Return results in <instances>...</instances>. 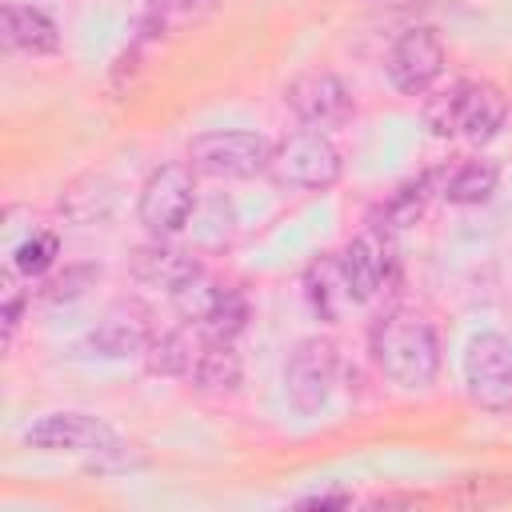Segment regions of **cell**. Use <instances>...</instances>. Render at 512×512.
Instances as JSON below:
<instances>
[{
	"instance_id": "obj_1",
	"label": "cell",
	"mask_w": 512,
	"mask_h": 512,
	"mask_svg": "<svg viewBox=\"0 0 512 512\" xmlns=\"http://www.w3.org/2000/svg\"><path fill=\"white\" fill-rule=\"evenodd\" d=\"M372 356L384 380L404 392H424L440 376V336L412 308H392L372 324Z\"/></svg>"
},
{
	"instance_id": "obj_2",
	"label": "cell",
	"mask_w": 512,
	"mask_h": 512,
	"mask_svg": "<svg viewBox=\"0 0 512 512\" xmlns=\"http://www.w3.org/2000/svg\"><path fill=\"white\" fill-rule=\"evenodd\" d=\"M24 444L40 452H72L96 468H120L128 460V444L88 412H44L24 428Z\"/></svg>"
},
{
	"instance_id": "obj_3",
	"label": "cell",
	"mask_w": 512,
	"mask_h": 512,
	"mask_svg": "<svg viewBox=\"0 0 512 512\" xmlns=\"http://www.w3.org/2000/svg\"><path fill=\"white\" fill-rule=\"evenodd\" d=\"M340 172H344V160H340V148L328 140V132L296 128L272 144L268 176L288 192H324L340 180Z\"/></svg>"
},
{
	"instance_id": "obj_4",
	"label": "cell",
	"mask_w": 512,
	"mask_h": 512,
	"mask_svg": "<svg viewBox=\"0 0 512 512\" xmlns=\"http://www.w3.org/2000/svg\"><path fill=\"white\" fill-rule=\"evenodd\" d=\"M196 168L188 160L156 164L136 192V220L148 236H176L196 212Z\"/></svg>"
},
{
	"instance_id": "obj_5",
	"label": "cell",
	"mask_w": 512,
	"mask_h": 512,
	"mask_svg": "<svg viewBox=\"0 0 512 512\" xmlns=\"http://www.w3.org/2000/svg\"><path fill=\"white\" fill-rule=\"evenodd\" d=\"M268 160H272V144L248 128H212L188 140V164L196 168V176L248 180L268 172Z\"/></svg>"
},
{
	"instance_id": "obj_6",
	"label": "cell",
	"mask_w": 512,
	"mask_h": 512,
	"mask_svg": "<svg viewBox=\"0 0 512 512\" xmlns=\"http://www.w3.org/2000/svg\"><path fill=\"white\" fill-rule=\"evenodd\" d=\"M336 372H340V352L328 336H304L296 340V348L288 352L284 364V396L300 416H316L332 388H336Z\"/></svg>"
},
{
	"instance_id": "obj_7",
	"label": "cell",
	"mask_w": 512,
	"mask_h": 512,
	"mask_svg": "<svg viewBox=\"0 0 512 512\" xmlns=\"http://www.w3.org/2000/svg\"><path fill=\"white\" fill-rule=\"evenodd\" d=\"M464 388L480 412H512V344L500 332L472 336L464 352Z\"/></svg>"
},
{
	"instance_id": "obj_8",
	"label": "cell",
	"mask_w": 512,
	"mask_h": 512,
	"mask_svg": "<svg viewBox=\"0 0 512 512\" xmlns=\"http://www.w3.org/2000/svg\"><path fill=\"white\" fill-rule=\"evenodd\" d=\"M284 108L316 132H332L352 120V92L328 68H308L284 84Z\"/></svg>"
},
{
	"instance_id": "obj_9",
	"label": "cell",
	"mask_w": 512,
	"mask_h": 512,
	"mask_svg": "<svg viewBox=\"0 0 512 512\" xmlns=\"http://www.w3.org/2000/svg\"><path fill=\"white\" fill-rule=\"evenodd\" d=\"M444 40L432 32V28H408L392 40L388 48V60H384V72H388V84L404 96H428V88L440 80L444 72Z\"/></svg>"
},
{
	"instance_id": "obj_10",
	"label": "cell",
	"mask_w": 512,
	"mask_h": 512,
	"mask_svg": "<svg viewBox=\"0 0 512 512\" xmlns=\"http://www.w3.org/2000/svg\"><path fill=\"white\" fill-rule=\"evenodd\" d=\"M392 228L384 224H372L364 228L360 236H352L340 252V272H344V284H348V296L352 304H372L388 280H392V240H388Z\"/></svg>"
},
{
	"instance_id": "obj_11",
	"label": "cell",
	"mask_w": 512,
	"mask_h": 512,
	"mask_svg": "<svg viewBox=\"0 0 512 512\" xmlns=\"http://www.w3.org/2000/svg\"><path fill=\"white\" fill-rule=\"evenodd\" d=\"M452 100H456V136H464L468 144H488L496 140V132L508 120V100L496 84L488 80H456L452 84Z\"/></svg>"
},
{
	"instance_id": "obj_12",
	"label": "cell",
	"mask_w": 512,
	"mask_h": 512,
	"mask_svg": "<svg viewBox=\"0 0 512 512\" xmlns=\"http://www.w3.org/2000/svg\"><path fill=\"white\" fill-rule=\"evenodd\" d=\"M152 340V324H148V312L140 304H112L96 328L84 336V348L88 356H104V360H124V356H136L144 352Z\"/></svg>"
},
{
	"instance_id": "obj_13",
	"label": "cell",
	"mask_w": 512,
	"mask_h": 512,
	"mask_svg": "<svg viewBox=\"0 0 512 512\" xmlns=\"http://www.w3.org/2000/svg\"><path fill=\"white\" fill-rule=\"evenodd\" d=\"M128 272H132L140 284L164 288V292L172 296V292H180L192 276H200L204 264H200L192 252L168 244V236H152L148 244H140V248L128 256Z\"/></svg>"
},
{
	"instance_id": "obj_14",
	"label": "cell",
	"mask_w": 512,
	"mask_h": 512,
	"mask_svg": "<svg viewBox=\"0 0 512 512\" xmlns=\"http://www.w3.org/2000/svg\"><path fill=\"white\" fill-rule=\"evenodd\" d=\"M0 36L12 52L24 56H52L60 52V28L48 12L32 8V4H4L0 12Z\"/></svg>"
},
{
	"instance_id": "obj_15",
	"label": "cell",
	"mask_w": 512,
	"mask_h": 512,
	"mask_svg": "<svg viewBox=\"0 0 512 512\" xmlns=\"http://www.w3.org/2000/svg\"><path fill=\"white\" fill-rule=\"evenodd\" d=\"M116 200H120V184L112 180V176H104V172H84V176H76L64 192H60V200H56V212L68 220V224H100V220H108L112 216V208H116Z\"/></svg>"
},
{
	"instance_id": "obj_16",
	"label": "cell",
	"mask_w": 512,
	"mask_h": 512,
	"mask_svg": "<svg viewBox=\"0 0 512 512\" xmlns=\"http://www.w3.org/2000/svg\"><path fill=\"white\" fill-rule=\"evenodd\" d=\"M192 388L204 396H232L244 384V360L232 340H204L192 364Z\"/></svg>"
},
{
	"instance_id": "obj_17",
	"label": "cell",
	"mask_w": 512,
	"mask_h": 512,
	"mask_svg": "<svg viewBox=\"0 0 512 512\" xmlns=\"http://www.w3.org/2000/svg\"><path fill=\"white\" fill-rule=\"evenodd\" d=\"M500 188V168L484 156H464L452 172H444L440 180V196L452 204V208H476V204H488Z\"/></svg>"
},
{
	"instance_id": "obj_18",
	"label": "cell",
	"mask_w": 512,
	"mask_h": 512,
	"mask_svg": "<svg viewBox=\"0 0 512 512\" xmlns=\"http://www.w3.org/2000/svg\"><path fill=\"white\" fill-rule=\"evenodd\" d=\"M304 300H308L316 320H324V324L340 320V308L352 304L344 272H340V256H316L308 264V272H304Z\"/></svg>"
},
{
	"instance_id": "obj_19",
	"label": "cell",
	"mask_w": 512,
	"mask_h": 512,
	"mask_svg": "<svg viewBox=\"0 0 512 512\" xmlns=\"http://www.w3.org/2000/svg\"><path fill=\"white\" fill-rule=\"evenodd\" d=\"M196 352L200 348H192V336L184 328H164V332H152V340L140 356L152 376H188L196 364Z\"/></svg>"
},
{
	"instance_id": "obj_20",
	"label": "cell",
	"mask_w": 512,
	"mask_h": 512,
	"mask_svg": "<svg viewBox=\"0 0 512 512\" xmlns=\"http://www.w3.org/2000/svg\"><path fill=\"white\" fill-rule=\"evenodd\" d=\"M432 180H436V172H424V176L404 180V184H400V188L380 204L384 228H412V224L424 216L428 196H432V192H440V184H432Z\"/></svg>"
},
{
	"instance_id": "obj_21",
	"label": "cell",
	"mask_w": 512,
	"mask_h": 512,
	"mask_svg": "<svg viewBox=\"0 0 512 512\" xmlns=\"http://www.w3.org/2000/svg\"><path fill=\"white\" fill-rule=\"evenodd\" d=\"M244 324H248V296L236 284H224L212 312L196 328L204 332V340H236L244 332Z\"/></svg>"
},
{
	"instance_id": "obj_22",
	"label": "cell",
	"mask_w": 512,
	"mask_h": 512,
	"mask_svg": "<svg viewBox=\"0 0 512 512\" xmlns=\"http://www.w3.org/2000/svg\"><path fill=\"white\" fill-rule=\"evenodd\" d=\"M56 256H60V240H56V232H32V236H24V240L16 244V252H12V268H16L24 280H36V276L52 272Z\"/></svg>"
},
{
	"instance_id": "obj_23",
	"label": "cell",
	"mask_w": 512,
	"mask_h": 512,
	"mask_svg": "<svg viewBox=\"0 0 512 512\" xmlns=\"http://www.w3.org/2000/svg\"><path fill=\"white\" fill-rule=\"evenodd\" d=\"M96 280H100V268H96V264H68V268L56 272L52 280H44L40 296H44L48 304H68V300H80Z\"/></svg>"
},
{
	"instance_id": "obj_24",
	"label": "cell",
	"mask_w": 512,
	"mask_h": 512,
	"mask_svg": "<svg viewBox=\"0 0 512 512\" xmlns=\"http://www.w3.org/2000/svg\"><path fill=\"white\" fill-rule=\"evenodd\" d=\"M424 128L436 136V140H452L456 136V100H452V88L436 92L424 100Z\"/></svg>"
},
{
	"instance_id": "obj_25",
	"label": "cell",
	"mask_w": 512,
	"mask_h": 512,
	"mask_svg": "<svg viewBox=\"0 0 512 512\" xmlns=\"http://www.w3.org/2000/svg\"><path fill=\"white\" fill-rule=\"evenodd\" d=\"M16 268L4 276V308H0V320H4V348H12V340H16V328H20V316H24V292L16 288Z\"/></svg>"
},
{
	"instance_id": "obj_26",
	"label": "cell",
	"mask_w": 512,
	"mask_h": 512,
	"mask_svg": "<svg viewBox=\"0 0 512 512\" xmlns=\"http://www.w3.org/2000/svg\"><path fill=\"white\" fill-rule=\"evenodd\" d=\"M296 508H352V492L348 488H320L296 500Z\"/></svg>"
},
{
	"instance_id": "obj_27",
	"label": "cell",
	"mask_w": 512,
	"mask_h": 512,
	"mask_svg": "<svg viewBox=\"0 0 512 512\" xmlns=\"http://www.w3.org/2000/svg\"><path fill=\"white\" fill-rule=\"evenodd\" d=\"M396 504L416 508V504H424V496H412V492H384V496H372V500H368V508H396Z\"/></svg>"
},
{
	"instance_id": "obj_28",
	"label": "cell",
	"mask_w": 512,
	"mask_h": 512,
	"mask_svg": "<svg viewBox=\"0 0 512 512\" xmlns=\"http://www.w3.org/2000/svg\"><path fill=\"white\" fill-rule=\"evenodd\" d=\"M372 4H420V0H372Z\"/></svg>"
}]
</instances>
